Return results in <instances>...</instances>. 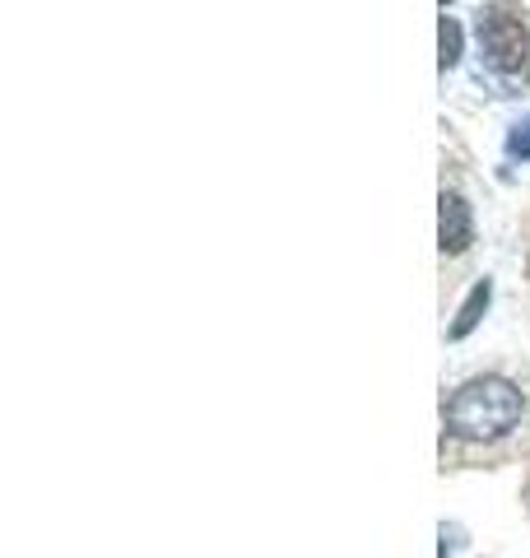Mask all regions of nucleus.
I'll use <instances>...</instances> for the list:
<instances>
[{
    "label": "nucleus",
    "mask_w": 530,
    "mask_h": 558,
    "mask_svg": "<svg viewBox=\"0 0 530 558\" xmlns=\"http://www.w3.org/2000/svg\"><path fill=\"white\" fill-rule=\"evenodd\" d=\"M521 418V391L503 377H474L447 400V428L456 438L489 442Z\"/></svg>",
    "instance_id": "1"
},
{
    "label": "nucleus",
    "mask_w": 530,
    "mask_h": 558,
    "mask_svg": "<svg viewBox=\"0 0 530 558\" xmlns=\"http://www.w3.org/2000/svg\"><path fill=\"white\" fill-rule=\"evenodd\" d=\"M474 33H480V51L493 70H503V75L521 70L530 51V33L521 28V20H511V14H480V28Z\"/></svg>",
    "instance_id": "2"
},
{
    "label": "nucleus",
    "mask_w": 530,
    "mask_h": 558,
    "mask_svg": "<svg viewBox=\"0 0 530 558\" xmlns=\"http://www.w3.org/2000/svg\"><path fill=\"white\" fill-rule=\"evenodd\" d=\"M437 242H442V252H451V256H461L474 242L470 205L456 196V191H442V201H437Z\"/></svg>",
    "instance_id": "3"
},
{
    "label": "nucleus",
    "mask_w": 530,
    "mask_h": 558,
    "mask_svg": "<svg viewBox=\"0 0 530 558\" xmlns=\"http://www.w3.org/2000/svg\"><path fill=\"white\" fill-rule=\"evenodd\" d=\"M489 299H493V279H480V284L470 289V299L461 303V312H456V322H451V330H447V336H451V340H466L470 330L480 326V317H484V312H489Z\"/></svg>",
    "instance_id": "4"
},
{
    "label": "nucleus",
    "mask_w": 530,
    "mask_h": 558,
    "mask_svg": "<svg viewBox=\"0 0 530 558\" xmlns=\"http://www.w3.org/2000/svg\"><path fill=\"white\" fill-rule=\"evenodd\" d=\"M461 24H456V20H442L437 24V65L442 70H451L456 61H461Z\"/></svg>",
    "instance_id": "5"
},
{
    "label": "nucleus",
    "mask_w": 530,
    "mask_h": 558,
    "mask_svg": "<svg viewBox=\"0 0 530 558\" xmlns=\"http://www.w3.org/2000/svg\"><path fill=\"white\" fill-rule=\"evenodd\" d=\"M507 159H530V117H521L517 126L507 131Z\"/></svg>",
    "instance_id": "6"
},
{
    "label": "nucleus",
    "mask_w": 530,
    "mask_h": 558,
    "mask_svg": "<svg viewBox=\"0 0 530 558\" xmlns=\"http://www.w3.org/2000/svg\"><path fill=\"white\" fill-rule=\"evenodd\" d=\"M442 5H451V0H442Z\"/></svg>",
    "instance_id": "7"
}]
</instances>
